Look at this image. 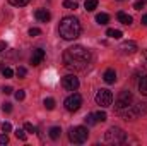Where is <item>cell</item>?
Instances as JSON below:
<instances>
[{
	"mask_svg": "<svg viewBox=\"0 0 147 146\" xmlns=\"http://www.w3.org/2000/svg\"><path fill=\"white\" fill-rule=\"evenodd\" d=\"M91 62V52L82 45H74L63 52V64L70 71H84Z\"/></svg>",
	"mask_w": 147,
	"mask_h": 146,
	"instance_id": "1",
	"label": "cell"
},
{
	"mask_svg": "<svg viewBox=\"0 0 147 146\" xmlns=\"http://www.w3.org/2000/svg\"><path fill=\"white\" fill-rule=\"evenodd\" d=\"M58 33H60V36L63 38V40H67V41L79 38V35H80V23H79V19L74 17V16L63 17L60 21Z\"/></svg>",
	"mask_w": 147,
	"mask_h": 146,
	"instance_id": "2",
	"label": "cell"
},
{
	"mask_svg": "<svg viewBox=\"0 0 147 146\" xmlns=\"http://www.w3.org/2000/svg\"><path fill=\"white\" fill-rule=\"evenodd\" d=\"M87 138H89V131H87V127H84V126L72 127L70 132H69V139H70L72 143H75V145H82V143H86Z\"/></svg>",
	"mask_w": 147,
	"mask_h": 146,
	"instance_id": "3",
	"label": "cell"
},
{
	"mask_svg": "<svg viewBox=\"0 0 147 146\" xmlns=\"http://www.w3.org/2000/svg\"><path fill=\"white\" fill-rule=\"evenodd\" d=\"M106 141L108 143H113V145H121V143H125V139H127V134L120 129V127H110L108 131H106Z\"/></svg>",
	"mask_w": 147,
	"mask_h": 146,
	"instance_id": "4",
	"label": "cell"
},
{
	"mask_svg": "<svg viewBox=\"0 0 147 146\" xmlns=\"http://www.w3.org/2000/svg\"><path fill=\"white\" fill-rule=\"evenodd\" d=\"M96 103L99 107H103V108L110 107L111 103H113V93H111L110 89H99L96 93Z\"/></svg>",
	"mask_w": 147,
	"mask_h": 146,
	"instance_id": "5",
	"label": "cell"
},
{
	"mask_svg": "<svg viewBox=\"0 0 147 146\" xmlns=\"http://www.w3.org/2000/svg\"><path fill=\"white\" fill-rule=\"evenodd\" d=\"M132 103H134V95H132L128 89H125V91H121L120 96L116 98L115 107H116L118 110H123V108H127V107H130Z\"/></svg>",
	"mask_w": 147,
	"mask_h": 146,
	"instance_id": "6",
	"label": "cell"
},
{
	"mask_svg": "<svg viewBox=\"0 0 147 146\" xmlns=\"http://www.w3.org/2000/svg\"><path fill=\"white\" fill-rule=\"evenodd\" d=\"M82 105V96L79 93H72L67 100H65V108L69 112H77Z\"/></svg>",
	"mask_w": 147,
	"mask_h": 146,
	"instance_id": "7",
	"label": "cell"
},
{
	"mask_svg": "<svg viewBox=\"0 0 147 146\" xmlns=\"http://www.w3.org/2000/svg\"><path fill=\"white\" fill-rule=\"evenodd\" d=\"M62 86L67 89V91H75L79 88V79L74 76V74H69L62 79Z\"/></svg>",
	"mask_w": 147,
	"mask_h": 146,
	"instance_id": "8",
	"label": "cell"
},
{
	"mask_svg": "<svg viewBox=\"0 0 147 146\" xmlns=\"http://www.w3.org/2000/svg\"><path fill=\"white\" fill-rule=\"evenodd\" d=\"M120 52L123 55H132V53L137 52V43L135 41H123L121 46H120Z\"/></svg>",
	"mask_w": 147,
	"mask_h": 146,
	"instance_id": "9",
	"label": "cell"
},
{
	"mask_svg": "<svg viewBox=\"0 0 147 146\" xmlns=\"http://www.w3.org/2000/svg\"><path fill=\"white\" fill-rule=\"evenodd\" d=\"M45 57H46V53H45V50H43V48H36V50H33L31 64H33V65H39V64L45 60Z\"/></svg>",
	"mask_w": 147,
	"mask_h": 146,
	"instance_id": "10",
	"label": "cell"
},
{
	"mask_svg": "<svg viewBox=\"0 0 147 146\" xmlns=\"http://www.w3.org/2000/svg\"><path fill=\"white\" fill-rule=\"evenodd\" d=\"M34 16H36V19L39 21V23H48V21L51 19V14H50L46 9H38Z\"/></svg>",
	"mask_w": 147,
	"mask_h": 146,
	"instance_id": "11",
	"label": "cell"
},
{
	"mask_svg": "<svg viewBox=\"0 0 147 146\" xmlns=\"http://www.w3.org/2000/svg\"><path fill=\"white\" fill-rule=\"evenodd\" d=\"M103 79H105L108 84H113V83L116 81V72H115V69H106L105 74H103Z\"/></svg>",
	"mask_w": 147,
	"mask_h": 146,
	"instance_id": "12",
	"label": "cell"
},
{
	"mask_svg": "<svg viewBox=\"0 0 147 146\" xmlns=\"http://www.w3.org/2000/svg\"><path fill=\"white\" fill-rule=\"evenodd\" d=\"M116 17H118V21L121 23V24H132V16H128L127 12H118L116 14Z\"/></svg>",
	"mask_w": 147,
	"mask_h": 146,
	"instance_id": "13",
	"label": "cell"
},
{
	"mask_svg": "<svg viewBox=\"0 0 147 146\" xmlns=\"http://www.w3.org/2000/svg\"><path fill=\"white\" fill-rule=\"evenodd\" d=\"M139 91L147 96V76H142V79L139 81Z\"/></svg>",
	"mask_w": 147,
	"mask_h": 146,
	"instance_id": "14",
	"label": "cell"
},
{
	"mask_svg": "<svg viewBox=\"0 0 147 146\" xmlns=\"http://www.w3.org/2000/svg\"><path fill=\"white\" fill-rule=\"evenodd\" d=\"M84 7H86V10L92 12V10L98 7V0H86V2H84Z\"/></svg>",
	"mask_w": 147,
	"mask_h": 146,
	"instance_id": "15",
	"label": "cell"
},
{
	"mask_svg": "<svg viewBox=\"0 0 147 146\" xmlns=\"http://www.w3.org/2000/svg\"><path fill=\"white\" fill-rule=\"evenodd\" d=\"M96 21H98V24H108L110 16H108V14H98V16H96Z\"/></svg>",
	"mask_w": 147,
	"mask_h": 146,
	"instance_id": "16",
	"label": "cell"
},
{
	"mask_svg": "<svg viewBox=\"0 0 147 146\" xmlns=\"http://www.w3.org/2000/svg\"><path fill=\"white\" fill-rule=\"evenodd\" d=\"M60 134H62V129H60V127H51V129H50V138H51V139H58Z\"/></svg>",
	"mask_w": 147,
	"mask_h": 146,
	"instance_id": "17",
	"label": "cell"
},
{
	"mask_svg": "<svg viewBox=\"0 0 147 146\" xmlns=\"http://www.w3.org/2000/svg\"><path fill=\"white\" fill-rule=\"evenodd\" d=\"M106 36L118 40V38H121V31H120V29H108V31H106Z\"/></svg>",
	"mask_w": 147,
	"mask_h": 146,
	"instance_id": "18",
	"label": "cell"
},
{
	"mask_svg": "<svg viewBox=\"0 0 147 146\" xmlns=\"http://www.w3.org/2000/svg\"><path fill=\"white\" fill-rule=\"evenodd\" d=\"M84 120H86V124H87V126H94V124H98V120H96L94 113H87Z\"/></svg>",
	"mask_w": 147,
	"mask_h": 146,
	"instance_id": "19",
	"label": "cell"
},
{
	"mask_svg": "<svg viewBox=\"0 0 147 146\" xmlns=\"http://www.w3.org/2000/svg\"><path fill=\"white\" fill-rule=\"evenodd\" d=\"M63 7H65V9H70V10H75L79 5H77L75 0H65V2H63Z\"/></svg>",
	"mask_w": 147,
	"mask_h": 146,
	"instance_id": "20",
	"label": "cell"
},
{
	"mask_svg": "<svg viewBox=\"0 0 147 146\" xmlns=\"http://www.w3.org/2000/svg\"><path fill=\"white\" fill-rule=\"evenodd\" d=\"M94 117H96V120H98V122H105V120L108 119L106 112H101V110H99V112H96V113H94Z\"/></svg>",
	"mask_w": 147,
	"mask_h": 146,
	"instance_id": "21",
	"label": "cell"
},
{
	"mask_svg": "<svg viewBox=\"0 0 147 146\" xmlns=\"http://www.w3.org/2000/svg\"><path fill=\"white\" fill-rule=\"evenodd\" d=\"M14 7H24V5H28L31 0H9Z\"/></svg>",
	"mask_w": 147,
	"mask_h": 146,
	"instance_id": "22",
	"label": "cell"
},
{
	"mask_svg": "<svg viewBox=\"0 0 147 146\" xmlns=\"http://www.w3.org/2000/svg\"><path fill=\"white\" fill-rule=\"evenodd\" d=\"M45 108L53 110L55 108V100H53V98H46V100H45Z\"/></svg>",
	"mask_w": 147,
	"mask_h": 146,
	"instance_id": "23",
	"label": "cell"
},
{
	"mask_svg": "<svg viewBox=\"0 0 147 146\" xmlns=\"http://www.w3.org/2000/svg\"><path fill=\"white\" fill-rule=\"evenodd\" d=\"M2 74H3V77H12V76H14V71H12L10 67H3V69H2Z\"/></svg>",
	"mask_w": 147,
	"mask_h": 146,
	"instance_id": "24",
	"label": "cell"
},
{
	"mask_svg": "<svg viewBox=\"0 0 147 146\" xmlns=\"http://www.w3.org/2000/svg\"><path fill=\"white\" fill-rule=\"evenodd\" d=\"M16 136H17L19 139H22V141H26V138H28L26 132H24V129H17V131H16Z\"/></svg>",
	"mask_w": 147,
	"mask_h": 146,
	"instance_id": "25",
	"label": "cell"
},
{
	"mask_svg": "<svg viewBox=\"0 0 147 146\" xmlns=\"http://www.w3.org/2000/svg\"><path fill=\"white\" fill-rule=\"evenodd\" d=\"M24 129L28 131V132H38V129H36V126H33V124H24Z\"/></svg>",
	"mask_w": 147,
	"mask_h": 146,
	"instance_id": "26",
	"label": "cell"
},
{
	"mask_svg": "<svg viewBox=\"0 0 147 146\" xmlns=\"http://www.w3.org/2000/svg\"><path fill=\"white\" fill-rule=\"evenodd\" d=\"M41 35V29L39 28H31L29 29V36H39Z\"/></svg>",
	"mask_w": 147,
	"mask_h": 146,
	"instance_id": "27",
	"label": "cell"
},
{
	"mask_svg": "<svg viewBox=\"0 0 147 146\" xmlns=\"http://www.w3.org/2000/svg\"><path fill=\"white\" fill-rule=\"evenodd\" d=\"M24 96H26V93H24L22 89H19V91H16V100H17V102H21V100H24Z\"/></svg>",
	"mask_w": 147,
	"mask_h": 146,
	"instance_id": "28",
	"label": "cell"
},
{
	"mask_svg": "<svg viewBox=\"0 0 147 146\" xmlns=\"http://www.w3.org/2000/svg\"><path fill=\"white\" fill-rule=\"evenodd\" d=\"M2 131H3V132H10V131H12V126H10L9 122H3V124H2Z\"/></svg>",
	"mask_w": 147,
	"mask_h": 146,
	"instance_id": "29",
	"label": "cell"
},
{
	"mask_svg": "<svg viewBox=\"0 0 147 146\" xmlns=\"http://www.w3.org/2000/svg\"><path fill=\"white\" fill-rule=\"evenodd\" d=\"M16 74H17L19 77H24V76L28 74V71H26V67H19V69L16 71Z\"/></svg>",
	"mask_w": 147,
	"mask_h": 146,
	"instance_id": "30",
	"label": "cell"
},
{
	"mask_svg": "<svg viewBox=\"0 0 147 146\" xmlns=\"http://www.w3.org/2000/svg\"><path fill=\"white\" fill-rule=\"evenodd\" d=\"M146 3H147V0H139V2H135V5H134V7H135L137 10H140V9L146 5Z\"/></svg>",
	"mask_w": 147,
	"mask_h": 146,
	"instance_id": "31",
	"label": "cell"
},
{
	"mask_svg": "<svg viewBox=\"0 0 147 146\" xmlns=\"http://www.w3.org/2000/svg\"><path fill=\"white\" fill-rule=\"evenodd\" d=\"M2 110H3L5 113H9V112H12V105H10V103H3V105H2Z\"/></svg>",
	"mask_w": 147,
	"mask_h": 146,
	"instance_id": "32",
	"label": "cell"
},
{
	"mask_svg": "<svg viewBox=\"0 0 147 146\" xmlns=\"http://www.w3.org/2000/svg\"><path fill=\"white\" fill-rule=\"evenodd\" d=\"M7 143H9V138H7V132H5V134L0 136V145H7Z\"/></svg>",
	"mask_w": 147,
	"mask_h": 146,
	"instance_id": "33",
	"label": "cell"
},
{
	"mask_svg": "<svg viewBox=\"0 0 147 146\" xmlns=\"http://www.w3.org/2000/svg\"><path fill=\"white\" fill-rule=\"evenodd\" d=\"M2 91H3L5 95H10V93H12V88H10V86H3V88H2Z\"/></svg>",
	"mask_w": 147,
	"mask_h": 146,
	"instance_id": "34",
	"label": "cell"
},
{
	"mask_svg": "<svg viewBox=\"0 0 147 146\" xmlns=\"http://www.w3.org/2000/svg\"><path fill=\"white\" fill-rule=\"evenodd\" d=\"M142 60H144V65L147 67V50H144V52H142Z\"/></svg>",
	"mask_w": 147,
	"mask_h": 146,
	"instance_id": "35",
	"label": "cell"
},
{
	"mask_svg": "<svg viewBox=\"0 0 147 146\" xmlns=\"http://www.w3.org/2000/svg\"><path fill=\"white\" fill-rule=\"evenodd\" d=\"M5 48H7V43H5V41H0V53H2Z\"/></svg>",
	"mask_w": 147,
	"mask_h": 146,
	"instance_id": "36",
	"label": "cell"
},
{
	"mask_svg": "<svg viewBox=\"0 0 147 146\" xmlns=\"http://www.w3.org/2000/svg\"><path fill=\"white\" fill-rule=\"evenodd\" d=\"M142 24H144V26H147V14H144V16H142Z\"/></svg>",
	"mask_w": 147,
	"mask_h": 146,
	"instance_id": "37",
	"label": "cell"
}]
</instances>
